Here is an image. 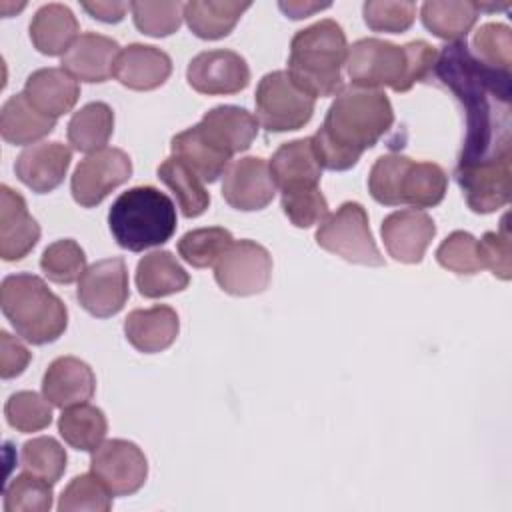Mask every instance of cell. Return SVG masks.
Segmentation results:
<instances>
[{"label": "cell", "instance_id": "1", "mask_svg": "<svg viewBox=\"0 0 512 512\" xmlns=\"http://www.w3.org/2000/svg\"><path fill=\"white\" fill-rule=\"evenodd\" d=\"M432 76L464 106L466 136L456 168L512 160L510 72L486 66L458 40L438 52Z\"/></svg>", "mask_w": 512, "mask_h": 512}, {"label": "cell", "instance_id": "2", "mask_svg": "<svg viewBox=\"0 0 512 512\" xmlns=\"http://www.w3.org/2000/svg\"><path fill=\"white\" fill-rule=\"evenodd\" d=\"M394 110L382 90L344 86L312 136L322 168L348 170L392 128Z\"/></svg>", "mask_w": 512, "mask_h": 512}, {"label": "cell", "instance_id": "3", "mask_svg": "<svg viewBox=\"0 0 512 512\" xmlns=\"http://www.w3.org/2000/svg\"><path fill=\"white\" fill-rule=\"evenodd\" d=\"M436 58L438 50L424 40L396 46L380 38H362L348 46L346 70L354 86L408 92L432 76Z\"/></svg>", "mask_w": 512, "mask_h": 512}, {"label": "cell", "instance_id": "4", "mask_svg": "<svg viewBox=\"0 0 512 512\" xmlns=\"http://www.w3.org/2000/svg\"><path fill=\"white\" fill-rule=\"evenodd\" d=\"M346 58V34L338 22L326 18L294 34L286 72L314 100L336 96L344 88L342 66Z\"/></svg>", "mask_w": 512, "mask_h": 512}, {"label": "cell", "instance_id": "5", "mask_svg": "<svg viewBox=\"0 0 512 512\" xmlns=\"http://www.w3.org/2000/svg\"><path fill=\"white\" fill-rule=\"evenodd\" d=\"M0 306L18 336L30 344L58 340L68 326L66 304L34 274H10L2 280Z\"/></svg>", "mask_w": 512, "mask_h": 512}, {"label": "cell", "instance_id": "6", "mask_svg": "<svg viewBox=\"0 0 512 512\" xmlns=\"http://www.w3.org/2000/svg\"><path fill=\"white\" fill-rule=\"evenodd\" d=\"M108 226L118 246L142 252L172 238L176 232V208L158 188L134 186L110 206Z\"/></svg>", "mask_w": 512, "mask_h": 512}, {"label": "cell", "instance_id": "7", "mask_svg": "<svg viewBox=\"0 0 512 512\" xmlns=\"http://www.w3.org/2000/svg\"><path fill=\"white\" fill-rule=\"evenodd\" d=\"M448 176L434 162H414L404 154L380 156L368 176L372 198L384 206L408 204L416 210L442 202Z\"/></svg>", "mask_w": 512, "mask_h": 512}, {"label": "cell", "instance_id": "8", "mask_svg": "<svg viewBox=\"0 0 512 512\" xmlns=\"http://www.w3.org/2000/svg\"><path fill=\"white\" fill-rule=\"evenodd\" d=\"M316 244L352 264L384 266V256L368 226V214L358 202H344L328 214L316 230Z\"/></svg>", "mask_w": 512, "mask_h": 512}, {"label": "cell", "instance_id": "9", "mask_svg": "<svg viewBox=\"0 0 512 512\" xmlns=\"http://www.w3.org/2000/svg\"><path fill=\"white\" fill-rule=\"evenodd\" d=\"M254 102L258 124L268 132L298 130L314 114V98L300 90L286 70H274L262 76Z\"/></svg>", "mask_w": 512, "mask_h": 512}, {"label": "cell", "instance_id": "10", "mask_svg": "<svg viewBox=\"0 0 512 512\" xmlns=\"http://www.w3.org/2000/svg\"><path fill=\"white\" fill-rule=\"evenodd\" d=\"M214 278L232 296L260 294L272 278V256L252 240L232 242L216 260Z\"/></svg>", "mask_w": 512, "mask_h": 512}, {"label": "cell", "instance_id": "11", "mask_svg": "<svg viewBox=\"0 0 512 512\" xmlns=\"http://www.w3.org/2000/svg\"><path fill=\"white\" fill-rule=\"evenodd\" d=\"M132 176V160L120 148H102L90 152L76 166L70 182L74 200L92 208L98 206L114 188Z\"/></svg>", "mask_w": 512, "mask_h": 512}, {"label": "cell", "instance_id": "12", "mask_svg": "<svg viewBox=\"0 0 512 512\" xmlns=\"http://www.w3.org/2000/svg\"><path fill=\"white\" fill-rule=\"evenodd\" d=\"M90 470L114 496H130L144 486L148 460L134 442L114 438L102 442L92 452Z\"/></svg>", "mask_w": 512, "mask_h": 512}, {"label": "cell", "instance_id": "13", "mask_svg": "<svg viewBox=\"0 0 512 512\" xmlns=\"http://www.w3.org/2000/svg\"><path fill=\"white\" fill-rule=\"evenodd\" d=\"M76 296L82 308L96 318L118 314L130 296L124 258H106L88 266L78 280Z\"/></svg>", "mask_w": 512, "mask_h": 512}, {"label": "cell", "instance_id": "14", "mask_svg": "<svg viewBox=\"0 0 512 512\" xmlns=\"http://www.w3.org/2000/svg\"><path fill=\"white\" fill-rule=\"evenodd\" d=\"M186 78L200 94H236L248 86L250 68L246 60L232 50H206L190 60Z\"/></svg>", "mask_w": 512, "mask_h": 512}, {"label": "cell", "instance_id": "15", "mask_svg": "<svg viewBox=\"0 0 512 512\" xmlns=\"http://www.w3.org/2000/svg\"><path fill=\"white\" fill-rule=\"evenodd\" d=\"M274 194L276 184L264 158L246 156L230 162L224 170L222 196L236 210H262L272 202Z\"/></svg>", "mask_w": 512, "mask_h": 512}, {"label": "cell", "instance_id": "16", "mask_svg": "<svg viewBox=\"0 0 512 512\" xmlns=\"http://www.w3.org/2000/svg\"><path fill=\"white\" fill-rule=\"evenodd\" d=\"M388 254L404 264H418L436 234L434 220L416 208L388 214L380 228Z\"/></svg>", "mask_w": 512, "mask_h": 512}, {"label": "cell", "instance_id": "17", "mask_svg": "<svg viewBox=\"0 0 512 512\" xmlns=\"http://www.w3.org/2000/svg\"><path fill=\"white\" fill-rule=\"evenodd\" d=\"M512 160L482 164L472 168H456L454 176L464 192L466 204L478 214H490L510 200Z\"/></svg>", "mask_w": 512, "mask_h": 512}, {"label": "cell", "instance_id": "18", "mask_svg": "<svg viewBox=\"0 0 512 512\" xmlns=\"http://www.w3.org/2000/svg\"><path fill=\"white\" fill-rule=\"evenodd\" d=\"M40 226L30 216L26 200L2 184L0 188V256L6 262L22 260L36 246Z\"/></svg>", "mask_w": 512, "mask_h": 512}, {"label": "cell", "instance_id": "19", "mask_svg": "<svg viewBox=\"0 0 512 512\" xmlns=\"http://www.w3.org/2000/svg\"><path fill=\"white\" fill-rule=\"evenodd\" d=\"M96 376L92 368L76 356L56 358L42 378V394L56 408L84 404L94 396Z\"/></svg>", "mask_w": 512, "mask_h": 512}, {"label": "cell", "instance_id": "20", "mask_svg": "<svg viewBox=\"0 0 512 512\" xmlns=\"http://www.w3.org/2000/svg\"><path fill=\"white\" fill-rule=\"evenodd\" d=\"M72 150L62 142H38L22 150L16 158V176L32 188V192L46 194L58 188L68 172Z\"/></svg>", "mask_w": 512, "mask_h": 512}, {"label": "cell", "instance_id": "21", "mask_svg": "<svg viewBox=\"0 0 512 512\" xmlns=\"http://www.w3.org/2000/svg\"><path fill=\"white\" fill-rule=\"evenodd\" d=\"M120 54L116 40L84 32L62 56V68L82 82H106L114 72V62Z\"/></svg>", "mask_w": 512, "mask_h": 512}, {"label": "cell", "instance_id": "22", "mask_svg": "<svg viewBox=\"0 0 512 512\" xmlns=\"http://www.w3.org/2000/svg\"><path fill=\"white\" fill-rule=\"evenodd\" d=\"M172 72L170 56L148 44H130L120 50L114 62V78L130 90H154Z\"/></svg>", "mask_w": 512, "mask_h": 512}, {"label": "cell", "instance_id": "23", "mask_svg": "<svg viewBox=\"0 0 512 512\" xmlns=\"http://www.w3.org/2000/svg\"><path fill=\"white\" fill-rule=\"evenodd\" d=\"M270 172L280 192L312 188L320 184L322 166L312 138H298L282 144L270 158Z\"/></svg>", "mask_w": 512, "mask_h": 512}, {"label": "cell", "instance_id": "24", "mask_svg": "<svg viewBox=\"0 0 512 512\" xmlns=\"http://www.w3.org/2000/svg\"><path fill=\"white\" fill-rule=\"evenodd\" d=\"M178 330V314L166 304L132 310L124 320L126 340L144 354H156L170 348Z\"/></svg>", "mask_w": 512, "mask_h": 512}, {"label": "cell", "instance_id": "25", "mask_svg": "<svg viewBox=\"0 0 512 512\" xmlns=\"http://www.w3.org/2000/svg\"><path fill=\"white\" fill-rule=\"evenodd\" d=\"M206 138L226 154L244 152L258 136V118L240 106H216L198 122Z\"/></svg>", "mask_w": 512, "mask_h": 512}, {"label": "cell", "instance_id": "26", "mask_svg": "<svg viewBox=\"0 0 512 512\" xmlns=\"http://www.w3.org/2000/svg\"><path fill=\"white\" fill-rule=\"evenodd\" d=\"M24 96L36 110L56 120L76 106L80 86L64 68H40L28 76Z\"/></svg>", "mask_w": 512, "mask_h": 512}, {"label": "cell", "instance_id": "27", "mask_svg": "<svg viewBox=\"0 0 512 512\" xmlns=\"http://www.w3.org/2000/svg\"><path fill=\"white\" fill-rule=\"evenodd\" d=\"M78 20L74 12L58 2L44 4L30 22V40L46 56H64L78 38Z\"/></svg>", "mask_w": 512, "mask_h": 512}, {"label": "cell", "instance_id": "28", "mask_svg": "<svg viewBox=\"0 0 512 512\" xmlns=\"http://www.w3.org/2000/svg\"><path fill=\"white\" fill-rule=\"evenodd\" d=\"M172 154L180 158L202 182H216L230 164V154L214 146L200 124L178 132L170 142Z\"/></svg>", "mask_w": 512, "mask_h": 512}, {"label": "cell", "instance_id": "29", "mask_svg": "<svg viewBox=\"0 0 512 512\" xmlns=\"http://www.w3.org/2000/svg\"><path fill=\"white\" fill-rule=\"evenodd\" d=\"M188 284V272L168 250H154L138 262L136 286L144 298L170 296L186 290Z\"/></svg>", "mask_w": 512, "mask_h": 512}, {"label": "cell", "instance_id": "30", "mask_svg": "<svg viewBox=\"0 0 512 512\" xmlns=\"http://www.w3.org/2000/svg\"><path fill=\"white\" fill-rule=\"evenodd\" d=\"M56 126V120L36 110L28 98L22 94L10 96L0 112V132L10 144L24 146L34 144L48 136Z\"/></svg>", "mask_w": 512, "mask_h": 512}, {"label": "cell", "instance_id": "31", "mask_svg": "<svg viewBox=\"0 0 512 512\" xmlns=\"http://www.w3.org/2000/svg\"><path fill=\"white\" fill-rule=\"evenodd\" d=\"M248 8H250V2L194 0L184 4V20L198 38L218 40L228 36L234 30L240 16Z\"/></svg>", "mask_w": 512, "mask_h": 512}, {"label": "cell", "instance_id": "32", "mask_svg": "<svg viewBox=\"0 0 512 512\" xmlns=\"http://www.w3.org/2000/svg\"><path fill=\"white\" fill-rule=\"evenodd\" d=\"M58 432L68 446L82 452H94L106 438L108 420L100 408L84 402L62 410Z\"/></svg>", "mask_w": 512, "mask_h": 512}, {"label": "cell", "instance_id": "33", "mask_svg": "<svg viewBox=\"0 0 512 512\" xmlns=\"http://www.w3.org/2000/svg\"><path fill=\"white\" fill-rule=\"evenodd\" d=\"M114 130V112L104 102L82 106L68 122V142L80 152H96L106 148Z\"/></svg>", "mask_w": 512, "mask_h": 512}, {"label": "cell", "instance_id": "34", "mask_svg": "<svg viewBox=\"0 0 512 512\" xmlns=\"http://www.w3.org/2000/svg\"><path fill=\"white\" fill-rule=\"evenodd\" d=\"M158 178L174 192L178 208L186 218H196L206 212L210 194L206 192L204 182L180 158H166L158 166Z\"/></svg>", "mask_w": 512, "mask_h": 512}, {"label": "cell", "instance_id": "35", "mask_svg": "<svg viewBox=\"0 0 512 512\" xmlns=\"http://www.w3.org/2000/svg\"><path fill=\"white\" fill-rule=\"evenodd\" d=\"M424 26L438 38L464 40L478 20L476 2H424L420 8Z\"/></svg>", "mask_w": 512, "mask_h": 512}, {"label": "cell", "instance_id": "36", "mask_svg": "<svg viewBox=\"0 0 512 512\" xmlns=\"http://www.w3.org/2000/svg\"><path fill=\"white\" fill-rule=\"evenodd\" d=\"M232 242L234 238L226 228H198L186 232L178 240V254L194 268H208L216 264Z\"/></svg>", "mask_w": 512, "mask_h": 512}, {"label": "cell", "instance_id": "37", "mask_svg": "<svg viewBox=\"0 0 512 512\" xmlns=\"http://www.w3.org/2000/svg\"><path fill=\"white\" fill-rule=\"evenodd\" d=\"M52 484L32 472H22L4 488L6 512H48L52 508Z\"/></svg>", "mask_w": 512, "mask_h": 512}, {"label": "cell", "instance_id": "38", "mask_svg": "<svg viewBox=\"0 0 512 512\" xmlns=\"http://www.w3.org/2000/svg\"><path fill=\"white\" fill-rule=\"evenodd\" d=\"M40 268L48 280L56 284H72L84 274L86 256L76 240H56L42 252Z\"/></svg>", "mask_w": 512, "mask_h": 512}, {"label": "cell", "instance_id": "39", "mask_svg": "<svg viewBox=\"0 0 512 512\" xmlns=\"http://www.w3.org/2000/svg\"><path fill=\"white\" fill-rule=\"evenodd\" d=\"M112 492L96 474H80L70 480L62 490L58 510L60 512H108L112 508Z\"/></svg>", "mask_w": 512, "mask_h": 512}, {"label": "cell", "instance_id": "40", "mask_svg": "<svg viewBox=\"0 0 512 512\" xmlns=\"http://www.w3.org/2000/svg\"><path fill=\"white\" fill-rule=\"evenodd\" d=\"M22 466L50 484H56L66 470V450L52 436H38L22 446Z\"/></svg>", "mask_w": 512, "mask_h": 512}, {"label": "cell", "instance_id": "41", "mask_svg": "<svg viewBox=\"0 0 512 512\" xmlns=\"http://www.w3.org/2000/svg\"><path fill=\"white\" fill-rule=\"evenodd\" d=\"M6 420L18 432H38L50 426L52 408L46 398L36 392L22 390L8 398L4 406Z\"/></svg>", "mask_w": 512, "mask_h": 512}, {"label": "cell", "instance_id": "42", "mask_svg": "<svg viewBox=\"0 0 512 512\" xmlns=\"http://www.w3.org/2000/svg\"><path fill=\"white\" fill-rule=\"evenodd\" d=\"M130 10L136 28L154 38L174 34L184 20L182 2H130Z\"/></svg>", "mask_w": 512, "mask_h": 512}, {"label": "cell", "instance_id": "43", "mask_svg": "<svg viewBox=\"0 0 512 512\" xmlns=\"http://www.w3.org/2000/svg\"><path fill=\"white\" fill-rule=\"evenodd\" d=\"M476 58L490 68L510 72L512 66V32L506 24L488 22L472 38Z\"/></svg>", "mask_w": 512, "mask_h": 512}, {"label": "cell", "instance_id": "44", "mask_svg": "<svg viewBox=\"0 0 512 512\" xmlns=\"http://www.w3.org/2000/svg\"><path fill=\"white\" fill-rule=\"evenodd\" d=\"M436 260L442 268L454 272V274H478L484 266L480 260V248L478 240L464 230L452 232L436 250Z\"/></svg>", "mask_w": 512, "mask_h": 512}, {"label": "cell", "instance_id": "45", "mask_svg": "<svg viewBox=\"0 0 512 512\" xmlns=\"http://www.w3.org/2000/svg\"><path fill=\"white\" fill-rule=\"evenodd\" d=\"M282 210L296 228H310L328 216V202L320 186L282 192Z\"/></svg>", "mask_w": 512, "mask_h": 512}, {"label": "cell", "instance_id": "46", "mask_svg": "<svg viewBox=\"0 0 512 512\" xmlns=\"http://www.w3.org/2000/svg\"><path fill=\"white\" fill-rule=\"evenodd\" d=\"M416 18L414 2H366L364 22L374 32L400 34L406 32Z\"/></svg>", "mask_w": 512, "mask_h": 512}, {"label": "cell", "instance_id": "47", "mask_svg": "<svg viewBox=\"0 0 512 512\" xmlns=\"http://www.w3.org/2000/svg\"><path fill=\"white\" fill-rule=\"evenodd\" d=\"M482 266L488 268L496 278L510 280L512 264H510V230L508 216L502 218L500 228L496 232H486L478 240Z\"/></svg>", "mask_w": 512, "mask_h": 512}, {"label": "cell", "instance_id": "48", "mask_svg": "<svg viewBox=\"0 0 512 512\" xmlns=\"http://www.w3.org/2000/svg\"><path fill=\"white\" fill-rule=\"evenodd\" d=\"M30 352L28 348L16 340L14 336H10L6 330L0 332V376L2 378H16L20 376L28 362H30Z\"/></svg>", "mask_w": 512, "mask_h": 512}, {"label": "cell", "instance_id": "49", "mask_svg": "<svg viewBox=\"0 0 512 512\" xmlns=\"http://www.w3.org/2000/svg\"><path fill=\"white\" fill-rule=\"evenodd\" d=\"M82 8L96 20H102V22H108V24H116L124 18L126 10L130 8L128 2H104V0H98V2H82Z\"/></svg>", "mask_w": 512, "mask_h": 512}, {"label": "cell", "instance_id": "50", "mask_svg": "<svg viewBox=\"0 0 512 512\" xmlns=\"http://www.w3.org/2000/svg\"><path fill=\"white\" fill-rule=\"evenodd\" d=\"M278 6H280V10H282L286 16H290V18H294V20H300V18L312 16L314 12H320V10L330 8L328 2H324V4H320V2H280Z\"/></svg>", "mask_w": 512, "mask_h": 512}]
</instances>
